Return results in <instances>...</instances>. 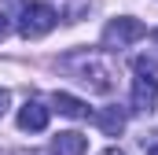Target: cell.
Instances as JSON below:
<instances>
[{"label":"cell","instance_id":"1","mask_svg":"<svg viewBox=\"0 0 158 155\" xmlns=\"http://www.w3.org/2000/svg\"><path fill=\"white\" fill-rule=\"evenodd\" d=\"M59 67L70 78H77L81 85H88L92 92H110V89H114V70H110V63H107L99 52H88V48L70 52V55H63Z\"/></svg>","mask_w":158,"mask_h":155},{"label":"cell","instance_id":"2","mask_svg":"<svg viewBox=\"0 0 158 155\" xmlns=\"http://www.w3.org/2000/svg\"><path fill=\"white\" fill-rule=\"evenodd\" d=\"M136 81H132V111L136 115H151L158 104V63L155 59H147V55H140L136 63Z\"/></svg>","mask_w":158,"mask_h":155},{"label":"cell","instance_id":"3","mask_svg":"<svg viewBox=\"0 0 158 155\" xmlns=\"http://www.w3.org/2000/svg\"><path fill=\"white\" fill-rule=\"evenodd\" d=\"M55 22H59V11H55L52 4L30 0V4H22V15H19V33H22L26 41H33V37L52 33V30H55Z\"/></svg>","mask_w":158,"mask_h":155},{"label":"cell","instance_id":"4","mask_svg":"<svg viewBox=\"0 0 158 155\" xmlns=\"http://www.w3.org/2000/svg\"><path fill=\"white\" fill-rule=\"evenodd\" d=\"M143 33H147V30H143V22H140V19H129V15L110 19V22H107V30H103V48H107V52H121V48L136 44Z\"/></svg>","mask_w":158,"mask_h":155},{"label":"cell","instance_id":"5","mask_svg":"<svg viewBox=\"0 0 158 155\" xmlns=\"http://www.w3.org/2000/svg\"><path fill=\"white\" fill-rule=\"evenodd\" d=\"M48 111H52V107H44L40 100H26V104L19 107V129H26V133H40V129L48 126Z\"/></svg>","mask_w":158,"mask_h":155},{"label":"cell","instance_id":"6","mask_svg":"<svg viewBox=\"0 0 158 155\" xmlns=\"http://www.w3.org/2000/svg\"><path fill=\"white\" fill-rule=\"evenodd\" d=\"M88 152V137L77 129H66V133H55L52 137V155H85Z\"/></svg>","mask_w":158,"mask_h":155},{"label":"cell","instance_id":"7","mask_svg":"<svg viewBox=\"0 0 158 155\" xmlns=\"http://www.w3.org/2000/svg\"><path fill=\"white\" fill-rule=\"evenodd\" d=\"M52 107H55L59 115H66V118H92L88 104L77 100V96H70V92H55V96H52Z\"/></svg>","mask_w":158,"mask_h":155},{"label":"cell","instance_id":"8","mask_svg":"<svg viewBox=\"0 0 158 155\" xmlns=\"http://www.w3.org/2000/svg\"><path fill=\"white\" fill-rule=\"evenodd\" d=\"M92 118H96V126L107 137H118L121 129H125V111L121 107H107V111H99V115H92Z\"/></svg>","mask_w":158,"mask_h":155},{"label":"cell","instance_id":"9","mask_svg":"<svg viewBox=\"0 0 158 155\" xmlns=\"http://www.w3.org/2000/svg\"><path fill=\"white\" fill-rule=\"evenodd\" d=\"M7 104H11V96H7V89H0V118H4V111H7Z\"/></svg>","mask_w":158,"mask_h":155},{"label":"cell","instance_id":"10","mask_svg":"<svg viewBox=\"0 0 158 155\" xmlns=\"http://www.w3.org/2000/svg\"><path fill=\"white\" fill-rule=\"evenodd\" d=\"M7 30H11V26H7V15H4V11H0V41L7 37Z\"/></svg>","mask_w":158,"mask_h":155},{"label":"cell","instance_id":"11","mask_svg":"<svg viewBox=\"0 0 158 155\" xmlns=\"http://www.w3.org/2000/svg\"><path fill=\"white\" fill-rule=\"evenodd\" d=\"M99 155H125L121 148H107V152H99Z\"/></svg>","mask_w":158,"mask_h":155},{"label":"cell","instance_id":"12","mask_svg":"<svg viewBox=\"0 0 158 155\" xmlns=\"http://www.w3.org/2000/svg\"><path fill=\"white\" fill-rule=\"evenodd\" d=\"M11 155H44V152H33V148H30V152H11Z\"/></svg>","mask_w":158,"mask_h":155},{"label":"cell","instance_id":"13","mask_svg":"<svg viewBox=\"0 0 158 155\" xmlns=\"http://www.w3.org/2000/svg\"><path fill=\"white\" fill-rule=\"evenodd\" d=\"M155 41H158V30H155Z\"/></svg>","mask_w":158,"mask_h":155}]
</instances>
